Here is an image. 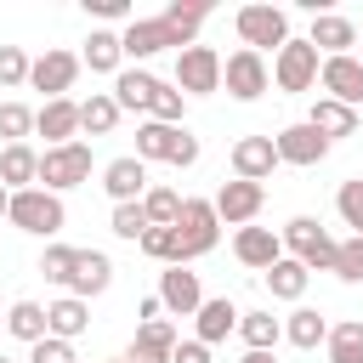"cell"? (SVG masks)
<instances>
[{
    "mask_svg": "<svg viewBox=\"0 0 363 363\" xmlns=\"http://www.w3.org/2000/svg\"><path fill=\"white\" fill-rule=\"evenodd\" d=\"M284 255H295L306 272H335V255H340V238L323 227V221H312V216H289L284 221Z\"/></svg>",
    "mask_w": 363,
    "mask_h": 363,
    "instance_id": "obj_1",
    "label": "cell"
},
{
    "mask_svg": "<svg viewBox=\"0 0 363 363\" xmlns=\"http://www.w3.org/2000/svg\"><path fill=\"white\" fill-rule=\"evenodd\" d=\"M17 233H34V238H57L68 227V210H62V193H45V187H28V193H11V216H6Z\"/></svg>",
    "mask_w": 363,
    "mask_h": 363,
    "instance_id": "obj_2",
    "label": "cell"
},
{
    "mask_svg": "<svg viewBox=\"0 0 363 363\" xmlns=\"http://www.w3.org/2000/svg\"><path fill=\"white\" fill-rule=\"evenodd\" d=\"M176 238H182V267L210 255L221 244V216H216V199H182V216H176Z\"/></svg>",
    "mask_w": 363,
    "mask_h": 363,
    "instance_id": "obj_3",
    "label": "cell"
},
{
    "mask_svg": "<svg viewBox=\"0 0 363 363\" xmlns=\"http://www.w3.org/2000/svg\"><path fill=\"white\" fill-rule=\"evenodd\" d=\"M318 68H323V51L312 40H284V51H272V85L278 91H312L318 85Z\"/></svg>",
    "mask_w": 363,
    "mask_h": 363,
    "instance_id": "obj_4",
    "label": "cell"
},
{
    "mask_svg": "<svg viewBox=\"0 0 363 363\" xmlns=\"http://www.w3.org/2000/svg\"><path fill=\"white\" fill-rule=\"evenodd\" d=\"M221 51L216 45H187V51H176V91L182 96H210V91H221Z\"/></svg>",
    "mask_w": 363,
    "mask_h": 363,
    "instance_id": "obj_5",
    "label": "cell"
},
{
    "mask_svg": "<svg viewBox=\"0 0 363 363\" xmlns=\"http://www.w3.org/2000/svg\"><path fill=\"white\" fill-rule=\"evenodd\" d=\"M221 85H227V96H233V102H255V96H267L272 68H267V57H261V51L238 45V51L221 62Z\"/></svg>",
    "mask_w": 363,
    "mask_h": 363,
    "instance_id": "obj_6",
    "label": "cell"
},
{
    "mask_svg": "<svg viewBox=\"0 0 363 363\" xmlns=\"http://www.w3.org/2000/svg\"><path fill=\"white\" fill-rule=\"evenodd\" d=\"M40 182H45V193H68V187L91 182V142L45 147V153H40Z\"/></svg>",
    "mask_w": 363,
    "mask_h": 363,
    "instance_id": "obj_7",
    "label": "cell"
},
{
    "mask_svg": "<svg viewBox=\"0 0 363 363\" xmlns=\"http://www.w3.org/2000/svg\"><path fill=\"white\" fill-rule=\"evenodd\" d=\"M238 40L250 45V51H284V40H289V17H284V6H238Z\"/></svg>",
    "mask_w": 363,
    "mask_h": 363,
    "instance_id": "obj_8",
    "label": "cell"
},
{
    "mask_svg": "<svg viewBox=\"0 0 363 363\" xmlns=\"http://www.w3.org/2000/svg\"><path fill=\"white\" fill-rule=\"evenodd\" d=\"M79 68H85V62H79L74 51L45 45V51L34 57V68H28V85H34V91H45V102H57V96H68V91H74Z\"/></svg>",
    "mask_w": 363,
    "mask_h": 363,
    "instance_id": "obj_9",
    "label": "cell"
},
{
    "mask_svg": "<svg viewBox=\"0 0 363 363\" xmlns=\"http://www.w3.org/2000/svg\"><path fill=\"white\" fill-rule=\"evenodd\" d=\"M272 147H278V159H284V164L312 170V164H323V159H329V147H335V142H329V136H318V130L301 119V125H284V130L272 136Z\"/></svg>",
    "mask_w": 363,
    "mask_h": 363,
    "instance_id": "obj_10",
    "label": "cell"
},
{
    "mask_svg": "<svg viewBox=\"0 0 363 363\" xmlns=\"http://www.w3.org/2000/svg\"><path fill=\"white\" fill-rule=\"evenodd\" d=\"M261 204H267V187H261V182L233 176V182L216 187V216H221L227 227H250V221L261 216Z\"/></svg>",
    "mask_w": 363,
    "mask_h": 363,
    "instance_id": "obj_11",
    "label": "cell"
},
{
    "mask_svg": "<svg viewBox=\"0 0 363 363\" xmlns=\"http://www.w3.org/2000/svg\"><path fill=\"white\" fill-rule=\"evenodd\" d=\"M159 306L170 318H193L204 306V289H199V272L193 267H164L159 272Z\"/></svg>",
    "mask_w": 363,
    "mask_h": 363,
    "instance_id": "obj_12",
    "label": "cell"
},
{
    "mask_svg": "<svg viewBox=\"0 0 363 363\" xmlns=\"http://www.w3.org/2000/svg\"><path fill=\"white\" fill-rule=\"evenodd\" d=\"M34 130L45 136V147H68V142H79V102H74V96L40 102V108H34Z\"/></svg>",
    "mask_w": 363,
    "mask_h": 363,
    "instance_id": "obj_13",
    "label": "cell"
},
{
    "mask_svg": "<svg viewBox=\"0 0 363 363\" xmlns=\"http://www.w3.org/2000/svg\"><path fill=\"white\" fill-rule=\"evenodd\" d=\"M119 40H125V57H136V62H147V57H159V51L176 45V34L164 28V17H130V23L119 28ZM176 51H182V45H176Z\"/></svg>",
    "mask_w": 363,
    "mask_h": 363,
    "instance_id": "obj_14",
    "label": "cell"
},
{
    "mask_svg": "<svg viewBox=\"0 0 363 363\" xmlns=\"http://www.w3.org/2000/svg\"><path fill=\"white\" fill-rule=\"evenodd\" d=\"M102 187H108L113 204H142V193H147V164H142L136 153L108 159V164H102Z\"/></svg>",
    "mask_w": 363,
    "mask_h": 363,
    "instance_id": "obj_15",
    "label": "cell"
},
{
    "mask_svg": "<svg viewBox=\"0 0 363 363\" xmlns=\"http://www.w3.org/2000/svg\"><path fill=\"white\" fill-rule=\"evenodd\" d=\"M318 85H323V96L357 108V102H363V62H357V57H323Z\"/></svg>",
    "mask_w": 363,
    "mask_h": 363,
    "instance_id": "obj_16",
    "label": "cell"
},
{
    "mask_svg": "<svg viewBox=\"0 0 363 363\" xmlns=\"http://www.w3.org/2000/svg\"><path fill=\"white\" fill-rule=\"evenodd\" d=\"M278 164H284V159H278L272 136H238V142H233V176H244V182H267Z\"/></svg>",
    "mask_w": 363,
    "mask_h": 363,
    "instance_id": "obj_17",
    "label": "cell"
},
{
    "mask_svg": "<svg viewBox=\"0 0 363 363\" xmlns=\"http://www.w3.org/2000/svg\"><path fill=\"white\" fill-rule=\"evenodd\" d=\"M233 255H238L244 267L267 272L272 261H284V238H278L272 227H238V233H233Z\"/></svg>",
    "mask_w": 363,
    "mask_h": 363,
    "instance_id": "obj_18",
    "label": "cell"
},
{
    "mask_svg": "<svg viewBox=\"0 0 363 363\" xmlns=\"http://www.w3.org/2000/svg\"><path fill=\"white\" fill-rule=\"evenodd\" d=\"M193 318H199V323H193V340H204V346H221V340L238 329V318H244V312H238L227 295H204V306H199Z\"/></svg>",
    "mask_w": 363,
    "mask_h": 363,
    "instance_id": "obj_19",
    "label": "cell"
},
{
    "mask_svg": "<svg viewBox=\"0 0 363 363\" xmlns=\"http://www.w3.org/2000/svg\"><path fill=\"white\" fill-rule=\"evenodd\" d=\"M176 323L170 318H153V323H142L136 329V340H130V352H125V363H170V352H176Z\"/></svg>",
    "mask_w": 363,
    "mask_h": 363,
    "instance_id": "obj_20",
    "label": "cell"
},
{
    "mask_svg": "<svg viewBox=\"0 0 363 363\" xmlns=\"http://www.w3.org/2000/svg\"><path fill=\"white\" fill-rule=\"evenodd\" d=\"M306 40H312L323 57H352V45H357V23H352V17H340V11H318Z\"/></svg>",
    "mask_w": 363,
    "mask_h": 363,
    "instance_id": "obj_21",
    "label": "cell"
},
{
    "mask_svg": "<svg viewBox=\"0 0 363 363\" xmlns=\"http://www.w3.org/2000/svg\"><path fill=\"white\" fill-rule=\"evenodd\" d=\"M159 85H164V79H153L147 68H119V74H113V102H119V113H147L153 96H159Z\"/></svg>",
    "mask_w": 363,
    "mask_h": 363,
    "instance_id": "obj_22",
    "label": "cell"
},
{
    "mask_svg": "<svg viewBox=\"0 0 363 363\" xmlns=\"http://www.w3.org/2000/svg\"><path fill=\"white\" fill-rule=\"evenodd\" d=\"M0 187H6V193H28V187H40V153H34L28 142L0 147Z\"/></svg>",
    "mask_w": 363,
    "mask_h": 363,
    "instance_id": "obj_23",
    "label": "cell"
},
{
    "mask_svg": "<svg viewBox=\"0 0 363 363\" xmlns=\"http://www.w3.org/2000/svg\"><path fill=\"white\" fill-rule=\"evenodd\" d=\"M306 125H312L318 136L340 142V136H357V108H346V102H335V96H318L312 113H306Z\"/></svg>",
    "mask_w": 363,
    "mask_h": 363,
    "instance_id": "obj_24",
    "label": "cell"
},
{
    "mask_svg": "<svg viewBox=\"0 0 363 363\" xmlns=\"http://www.w3.org/2000/svg\"><path fill=\"white\" fill-rule=\"evenodd\" d=\"M113 284V261L102 255V250H79V261H74V284H68V295H79V301H91V295H102Z\"/></svg>",
    "mask_w": 363,
    "mask_h": 363,
    "instance_id": "obj_25",
    "label": "cell"
},
{
    "mask_svg": "<svg viewBox=\"0 0 363 363\" xmlns=\"http://www.w3.org/2000/svg\"><path fill=\"white\" fill-rule=\"evenodd\" d=\"M45 323H51L57 340H79V335L91 329V301H79V295H57V301L45 306Z\"/></svg>",
    "mask_w": 363,
    "mask_h": 363,
    "instance_id": "obj_26",
    "label": "cell"
},
{
    "mask_svg": "<svg viewBox=\"0 0 363 363\" xmlns=\"http://www.w3.org/2000/svg\"><path fill=\"white\" fill-rule=\"evenodd\" d=\"M284 340L301 346V352H318V346L329 340V318H323L318 306H295V312L284 318Z\"/></svg>",
    "mask_w": 363,
    "mask_h": 363,
    "instance_id": "obj_27",
    "label": "cell"
},
{
    "mask_svg": "<svg viewBox=\"0 0 363 363\" xmlns=\"http://www.w3.org/2000/svg\"><path fill=\"white\" fill-rule=\"evenodd\" d=\"M79 62H85L91 74H119V62H125V40H119L113 28H91V40H85Z\"/></svg>",
    "mask_w": 363,
    "mask_h": 363,
    "instance_id": "obj_28",
    "label": "cell"
},
{
    "mask_svg": "<svg viewBox=\"0 0 363 363\" xmlns=\"http://www.w3.org/2000/svg\"><path fill=\"white\" fill-rule=\"evenodd\" d=\"M159 17H164V28L176 34V45L187 51V45H199V28H204L210 6H199V0H187V6H182V0H170V6L159 11Z\"/></svg>",
    "mask_w": 363,
    "mask_h": 363,
    "instance_id": "obj_29",
    "label": "cell"
},
{
    "mask_svg": "<svg viewBox=\"0 0 363 363\" xmlns=\"http://www.w3.org/2000/svg\"><path fill=\"white\" fill-rule=\"evenodd\" d=\"M176 142H182V125H159V119H142V125H136V159H142V164H147V159H164V164H170Z\"/></svg>",
    "mask_w": 363,
    "mask_h": 363,
    "instance_id": "obj_30",
    "label": "cell"
},
{
    "mask_svg": "<svg viewBox=\"0 0 363 363\" xmlns=\"http://www.w3.org/2000/svg\"><path fill=\"white\" fill-rule=\"evenodd\" d=\"M261 278H267V289H272V301H301V295H306V284H312V272H306V267H301L295 255H284V261H272V267H267Z\"/></svg>",
    "mask_w": 363,
    "mask_h": 363,
    "instance_id": "obj_31",
    "label": "cell"
},
{
    "mask_svg": "<svg viewBox=\"0 0 363 363\" xmlns=\"http://www.w3.org/2000/svg\"><path fill=\"white\" fill-rule=\"evenodd\" d=\"M6 335H17V340H28V346H40V340L51 335L45 306H40V301H11V306H6Z\"/></svg>",
    "mask_w": 363,
    "mask_h": 363,
    "instance_id": "obj_32",
    "label": "cell"
},
{
    "mask_svg": "<svg viewBox=\"0 0 363 363\" xmlns=\"http://www.w3.org/2000/svg\"><path fill=\"white\" fill-rule=\"evenodd\" d=\"M113 125H119V102H113V91H91V96L79 102V130L108 136Z\"/></svg>",
    "mask_w": 363,
    "mask_h": 363,
    "instance_id": "obj_33",
    "label": "cell"
},
{
    "mask_svg": "<svg viewBox=\"0 0 363 363\" xmlns=\"http://www.w3.org/2000/svg\"><path fill=\"white\" fill-rule=\"evenodd\" d=\"M238 335H244L250 352H272V346L284 340V318H272V312H244V318H238Z\"/></svg>",
    "mask_w": 363,
    "mask_h": 363,
    "instance_id": "obj_34",
    "label": "cell"
},
{
    "mask_svg": "<svg viewBox=\"0 0 363 363\" xmlns=\"http://www.w3.org/2000/svg\"><path fill=\"white\" fill-rule=\"evenodd\" d=\"M329 363H363V318H346V323H329Z\"/></svg>",
    "mask_w": 363,
    "mask_h": 363,
    "instance_id": "obj_35",
    "label": "cell"
},
{
    "mask_svg": "<svg viewBox=\"0 0 363 363\" xmlns=\"http://www.w3.org/2000/svg\"><path fill=\"white\" fill-rule=\"evenodd\" d=\"M74 261H79V250L74 244H45V255H40V278L45 284H74Z\"/></svg>",
    "mask_w": 363,
    "mask_h": 363,
    "instance_id": "obj_36",
    "label": "cell"
},
{
    "mask_svg": "<svg viewBox=\"0 0 363 363\" xmlns=\"http://www.w3.org/2000/svg\"><path fill=\"white\" fill-rule=\"evenodd\" d=\"M142 210H147L153 227H176V216H182V193H176V187H147V193H142Z\"/></svg>",
    "mask_w": 363,
    "mask_h": 363,
    "instance_id": "obj_37",
    "label": "cell"
},
{
    "mask_svg": "<svg viewBox=\"0 0 363 363\" xmlns=\"http://www.w3.org/2000/svg\"><path fill=\"white\" fill-rule=\"evenodd\" d=\"M142 255H153V261H164V267H182V238H176V227H147V233H142Z\"/></svg>",
    "mask_w": 363,
    "mask_h": 363,
    "instance_id": "obj_38",
    "label": "cell"
},
{
    "mask_svg": "<svg viewBox=\"0 0 363 363\" xmlns=\"http://www.w3.org/2000/svg\"><path fill=\"white\" fill-rule=\"evenodd\" d=\"M0 136H6V147L11 142H28L34 136V108L28 102H0Z\"/></svg>",
    "mask_w": 363,
    "mask_h": 363,
    "instance_id": "obj_39",
    "label": "cell"
},
{
    "mask_svg": "<svg viewBox=\"0 0 363 363\" xmlns=\"http://www.w3.org/2000/svg\"><path fill=\"white\" fill-rule=\"evenodd\" d=\"M108 227H113V238H130V244H142V233H147L153 221H147V210H142V204H113Z\"/></svg>",
    "mask_w": 363,
    "mask_h": 363,
    "instance_id": "obj_40",
    "label": "cell"
},
{
    "mask_svg": "<svg viewBox=\"0 0 363 363\" xmlns=\"http://www.w3.org/2000/svg\"><path fill=\"white\" fill-rule=\"evenodd\" d=\"M335 210H340V221L363 238V176H352V182H340V193H335Z\"/></svg>",
    "mask_w": 363,
    "mask_h": 363,
    "instance_id": "obj_41",
    "label": "cell"
},
{
    "mask_svg": "<svg viewBox=\"0 0 363 363\" xmlns=\"http://www.w3.org/2000/svg\"><path fill=\"white\" fill-rule=\"evenodd\" d=\"M28 68H34V57H28L23 45H0V85H6V91L28 85Z\"/></svg>",
    "mask_w": 363,
    "mask_h": 363,
    "instance_id": "obj_42",
    "label": "cell"
},
{
    "mask_svg": "<svg viewBox=\"0 0 363 363\" xmlns=\"http://www.w3.org/2000/svg\"><path fill=\"white\" fill-rule=\"evenodd\" d=\"M335 278L340 284H363V238H340V255H335Z\"/></svg>",
    "mask_w": 363,
    "mask_h": 363,
    "instance_id": "obj_43",
    "label": "cell"
},
{
    "mask_svg": "<svg viewBox=\"0 0 363 363\" xmlns=\"http://www.w3.org/2000/svg\"><path fill=\"white\" fill-rule=\"evenodd\" d=\"M182 113H187V96H182L176 85H159V96H153L147 119H159V125H182Z\"/></svg>",
    "mask_w": 363,
    "mask_h": 363,
    "instance_id": "obj_44",
    "label": "cell"
},
{
    "mask_svg": "<svg viewBox=\"0 0 363 363\" xmlns=\"http://www.w3.org/2000/svg\"><path fill=\"white\" fill-rule=\"evenodd\" d=\"M28 363H79V357H74V340H57V335H45L40 346H28Z\"/></svg>",
    "mask_w": 363,
    "mask_h": 363,
    "instance_id": "obj_45",
    "label": "cell"
},
{
    "mask_svg": "<svg viewBox=\"0 0 363 363\" xmlns=\"http://www.w3.org/2000/svg\"><path fill=\"white\" fill-rule=\"evenodd\" d=\"M79 6H85V17H102V23L125 17V23H130V0H79Z\"/></svg>",
    "mask_w": 363,
    "mask_h": 363,
    "instance_id": "obj_46",
    "label": "cell"
},
{
    "mask_svg": "<svg viewBox=\"0 0 363 363\" xmlns=\"http://www.w3.org/2000/svg\"><path fill=\"white\" fill-rule=\"evenodd\" d=\"M170 164H176V170H187V164H199V136H193L187 125H182V142H176V153H170Z\"/></svg>",
    "mask_w": 363,
    "mask_h": 363,
    "instance_id": "obj_47",
    "label": "cell"
},
{
    "mask_svg": "<svg viewBox=\"0 0 363 363\" xmlns=\"http://www.w3.org/2000/svg\"><path fill=\"white\" fill-rule=\"evenodd\" d=\"M170 363H210V346H204V340H176Z\"/></svg>",
    "mask_w": 363,
    "mask_h": 363,
    "instance_id": "obj_48",
    "label": "cell"
},
{
    "mask_svg": "<svg viewBox=\"0 0 363 363\" xmlns=\"http://www.w3.org/2000/svg\"><path fill=\"white\" fill-rule=\"evenodd\" d=\"M159 312H164V306H159V295H147V301H142V306H136V318H142V323H153V318H159Z\"/></svg>",
    "mask_w": 363,
    "mask_h": 363,
    "instance_id": "obj_49",
    "label": "cell"
},
{
    "mask_svg": "<svg viewBox=\"0 0 363 363\" xmlns=\"http://www.w3.org/2000/svg\"><path fill=\"white\" fill-rule=\"evenodd\" d=\"M244 363H278L272 352H244Z\"/></svg>",
    "mask_w": 363,
    "mask_h": 363,
    "instance_id": "obj_50",
    "label": "cell"
},
{
    "mask_svg": "<svg viewBox=\"0 0 363 363\" xmlns=\"http://www.w3.org/2000/svg\"><path fill=\"white\" fill-rule=\"evenodd\" d=\"M0 216H11V193L6 187H0Z\"/></svg>",
    "mask_w": 363,
    "mask_h": 363,
    "instance_id": "obj_51",
    "label": "cell"
},
{
    "mask_svg": "<svg viewBox=\"0 0 363 363\" xmlns=\"http://www.w3.org/2000/svg\"><path fill=\"white\" fill-rule=\"evenodd\" d=\"M0 363H17V357H6V352H0Z\"/></svg>",
    "mask_w": 363,
    "mask_h": 363,
    "instance_id": "obj_52",
    "label": "cell"
},
{
    "mask_svg": "<svg viewBox=\"0 0 363 363\" xmlns=\"http://www.w3.org/2000/svg\"><path fill=\"white\" fill-rule=\"evenodd\" d=\"M357 45H363V28H357Z\"/></svg>",
    "mask_w": 363,
    "mask_h": 363,
    "instance_id": "obj_53",
    "label": "cell"
},
{
    "mask_svg": "<svg viewBox=\"0 0 363 363\" xmlns=\"http://www.w3.org/2000/svg\"><path fill=\"white\" fill-rule=\"evenodd\" d=\"M113 363H125V357H113Z\"/></svg>",
    "mask_w": 363,
    "mask_h": 363,
    "instance_id": "obj_54",
    "label": "cell"
},
{
    "mask_svg": "<svg viewBox=\"0 0 363 363\" xmlns=\"http://www.w3.org/2000/svg\"><path fill=\"white\" fill-rule=\"evenodd\" d=\"M0 323H6V318H0Z\"/></svg>",
    "mask_w": 363,
    "mask_h": 363,
    "instance_id": "obj_55",
    "label": "cell"
}]
</instances>
